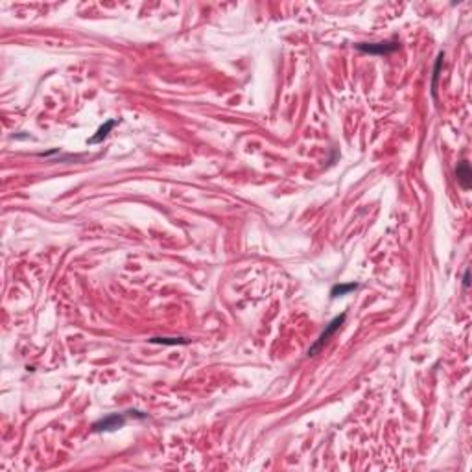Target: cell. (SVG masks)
Returning <instances> with one entry per match:
<instances>
[{
  "label": "cell",
  "instance_id": "cell-3",
  "mask_svg": "<svg viewBox=\"0 0 472 472\" xmlns=\"http://www.w3.org/2000/svg\"><path fill=\"white\" fill-rule=\"evenodd\" d=\"M127 415L126 413H113V415L106 417V419H100L98 423L92 424V430L94 432H111L116 428H122L126 424Z\"/></svg>",
  "mask_w": 472,
  "mask_h": 472
},
{
  "label": "cell",
  "instance_id": "cell-2",
  "mask_svg": "<svg viewBox=\"0 0 472 472\" xmlns=\"http://www.w3.org/2000/svg\"><path fill=\"white\" fill-rule=\"evenodd\" d=\"M343 321H345V314H341V316L334 317V319H332L330 323H328V327H327V328H325V330H323V334L319 336V339H317L316 343H314V345H312L310 349H308V356H316V354L319 353L321 349H323L325 343H327V341L330 339L332 334H334V332L338 330L339 327L343 325Z\"/></svg>",
  "mask_w": 472,
  "mask_h": 472
},
{
  "label": "cell",
  "instance_id": "cell-6",
  "mask_svg": "<svg viewBox=\"0 0 472 472\" xmlns=\"http://www.w3.org/2000/svg\"><path fill=\"white\" fill-rule=\"evenodd\" d=\"M356 288H358V284H356V282H349V284H336V286H334V288L330 290V295H332V297L347 295V293L354 291Z\"/></svg>",
  "mask_w": 472,
  "mask_h": 472
},
{
  "label": "cell",
  "instance_id": "cell-1",
  "mask_svg": "<svg viewBox=\"0 0 472 472\" xmlns=\"http://www.w3.org/2000/svg\"><path fill=\"white\" fill-rule=\"evenodd\" d=\"M356 50L365 52V54H373V56H388L399 50V41H380V42H358L354 44Z\"/></svg>",
  "mask_w": 472,
  "mask_h": 472
},
{
  "label": "cell",
  "instance_id": "cell-8",
  "mask_svg": "<svg viewBox=\"0 0 472 472\" xmlns=\"http://www.w3.org/2000/svg\"><path fill=\"white\" fill-rule=\"evenodd\" d=\"M443 52L437 56V61H436V69H434V83H432V94H434V98H436V92H437V79H439V71H441V65H443Z\"/></svg>",
  "mask_w": 472,
  "mask_h": 472
},
{
  "label": "cell",
  "instance_id": "cell-9",
  "mask_svg": "<svg viewBox=\"0 0 472 472\" xmlns=\"http://www.w3.org/2000/svg\"><path fill=\"white\" fill-rule=\"evenodd\" d=\"M469 284H471V271H469V269H465V275H463V286H465V288H469Z\"/></svg>",
  "mask_w": 472,
  "mask_h": 472
},
{
  "label": "cell",
  "instance_id": "cell-4",
  "mask_svg": "<svg viewBox=\"0 0 472 472\" xmlns=\"http://www.w3.org/2000/svg\"><path fill=\"white\" fill-rule=\"evenodd\" d=\"M456 179H458V183L461 184L465 190L471 188L472 172H471V164H469V161H461L458 164V168H456Z\"/></svg>",
  "mask_w": 472,
  "mask_h": 472
},
{
  "label": "cell",
  "instance_id": "cell-5",
  "mask_svg": "<svg viewBox=\"0 0 472 472\" xmlns=\"http://www.w3.org/2000/svg\"><path fill=\"white\" fill-rule=\"evenodd\" d=\"M114 126H116V120H109V122H106V124L96 131V135H92L91 139H89V144H100V142L106 139L107 135L111 133V129H113Z\"/></svg>",
  "mask_w": 472,
  "mask_h": 472
},
{
  "label": "cell",
  "instance_id": "cell-7",
  "mask_svg": "<svg viewBox=\"0 0 472 472\" xmlns=\"http://www.w3.org/2000/svg\"><path fill=\"white\" fill-rule=\"evenodd\" d=\"M151 343H161V345H186L190 339L186 338H151Z\"/></svg>",
  "mask_w": 472,
  "mask_h": 472
}]
</instances>
